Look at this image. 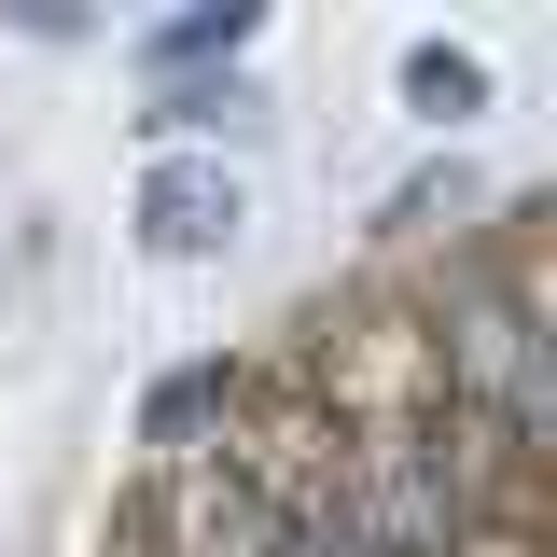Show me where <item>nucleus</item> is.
<instances>
[{"mask_svg": "<svg viewBox=\"0 0 557 557\" xmlns=\"http://www.w3.org/2000/svg\"><path fill=\"white\" fill-rule=\"evenodd\" d=\"M335 516H348L376 557H460V530H474V502H460V474H446L432 418H418V432H348Z\"/></svg>", "mask_w": 557, "mask_h": 557, "instance_id": "nucleus-1", "label": "nucleus"}, {"mask_svg": "<svg viewBox=\"0 0 557 557\" xmlns=\"http://www.w3.org/2000/svg\"><path fill=\"white\" fill-rule=\"evenodd\" d=\"M237 391H251V362H168L153 391H139V474H168V460H223V432H237Z\"/></svg>", "mask_w": 557, "mask_h": 557, "instance_id": "nucleus-5", "label": "nucleus"}, {"mask_svg": "<svg viewBox=\"0 0 557 557\" xmlns=\"http://www.w3.org/2000/svg\"><path fill=\"white\" fill-rule=\"evenodd\" d=\"M474 209H487L474 153H418L405 182L376 196V251H460V237H474Z\"/></svg>", "mask_w": 557, "mask_h": 557, "instance_id": "nucleus-7", "label": "nucleus"}, {"mask_svg": "<svg viewBox=\"0 0 557 557\" xmlns=\"http://www.w3.org/2000/svg\"><path fill=\"white\" fill-rule=\"evenodd\" d=\"M126 237L153 265H223V251L251 237V168H223V153H153L126 182Z\"/></svg>", "mask_w": 557, "mask_h": 557, "instance_id": "nucleus-3", "label": "nucleus"}, {"mask_svg": "<svg viewBox=\"0 0 557 557\" xmlns=\"http://www.w3.org/2000/svg\"><path fill=\"white\" fill-rule=\"evenodd\" d=\"M139 139L153 153H265L278 139V98L251 84V70H209V84H139Z\"/></svg>", "mask_w": 557, "mask_h": 557, "instance_id": "nucleus-4", "label": "nucleus"}, {"mask_svg": "<svg viewBox=\"0 0 557 557\" xmlns=\"http://www.w3.org/2000/svg\"><path fill=\"white\" fill-rule=\"evenodd\" d=\"M278 557H376V544H362L348 516H321V530H293V544H278Z\"/></svg>", "mask_w": 557, "mask_h": 557, "instance_id": "nucleus-9", "label": "nucleus"}, {"mask_svg": "<svg viewBox=\"0 0 557 557\" xmlns=\"http://www.w3.org/2000/svg\"><path fill=\"white\" fill-rule=\"evenodd\" d=\"M391 98H405V126L460 139V126L487 112V98H502V70H487L474 42H405V57H391Z\"/></svg>", "mask_w": 557, "mask_h": 557, "instance_id": "nucleus-8", "label": "nucleus"}, {"mask_svg": "<svg viewBox=\"0 0 557 557\" xmlns=\"http://www.w3.org/2000/svg\"><path fill=\"white\" fill-rule=\"evenodd\" d=\"M251 42H265V0H196V14H153L126 42V70L139 84H209V70H237Z\"/></svg>", "mask_w": 557, "mask_h": 557, "instance_id": "nucleus-6", "label": "nucleus"}, {"mask_svg": "<svg viewBox=\"0 0 557 557\" xmlns=\"http://www.w3.org/2000/svg\"><path fill=\"white\" fill-rule=\"evenodd\" d=\"M126 544H139V557H278L293 530H278V516L223 474V460H168V474H139Z\"/></svg>", "mask_w": 557, "mask_h": 557, "instance_id": "nucleus-2", "label": "nucleus"}]
</instances>
